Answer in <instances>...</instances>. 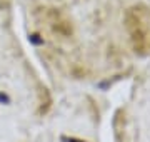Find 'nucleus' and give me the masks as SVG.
<instances>
[{"label":"nucleus","mask_w":150,"mask_h":142,"mask_svg":"<svg viewBox=\"0 0 150 142\" xmlns=\"http://www.w3.org/2000/svg\"><path fill=\"white\" fill-rule=\"evenodd\" d=\"M62 142H85L80 139H74V137H62Z\"/></svg>","instance_id":"obj_1"},{"label":"nucleus","mask_w":150,"mask_h":142,"mask_svg":"<svg viewBox=\"0 0 150 142\" xmlns=\"http://www.w3.org/2000/svg\"><path fill=\"white\" fill-rule=\"evenodd\" d=\"M0 100H2V102H8V97L4 95V94H0Z\"/></svg>","instance_id":"obj_2"}]
</instances>
